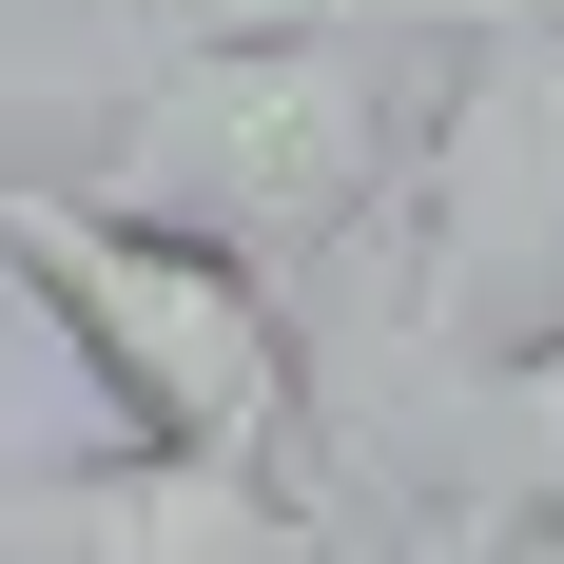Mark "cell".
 Returning a JSON list of instances; mask_svg holds the SVG:
<instances>
[{
	"mask_svg": "<svg viewBox=\"0 0 564 564\" xmlns=\"http://www.w3.org/2000/svg\"><path fill=\"white\" fill-rule=\"evenodd\" d=\"M429 487H409L390 564H525L564 545V332L487 350V370H429Z\"/></svg>",
	"mask_w": 564,
	"mask_h": 564,
	"instance_id": "5",
	"label": "cell"
},
{
	"mask_svg": "<svg viewBox=\"0 0 564 564\" xmlns=\"http://www.w3.org/2000/svg\"><path fill=\"white\" fill-rule=\"evenodd\" d=\"M0 292H40L78 390H98L117 448H175V467H253L292 487L312 467V350H292L273 273H234L156 215H98L78 175H20L0 156Z\"/></svg>",
	"mask_w": 564,
	"mask_h": 564,
	"instance_id": "2",
	"label": "cell"
},
{
	"mask_svg": "<svg viewBox=\"0 0 564 564\" xmlns=\"http://www.w3.org/2000/svg\"><path fill=\"white\" fill-rule=\"evenodd\" d=\"M564 332V40H429L409 156V350L487 370Z\"/></svg>",
	"mask_w": 564,
	"mask_h": 564,
	"instance_id": "3",
	"label": "cell"
},
{
	"mask_svg": "<svg viewBox=\"0 0 564 564\" xmlns=\"http://www.w3.org/2000/svg\"><path fill=\"white\" fill-rule=\"evenodd\" d=\"M0 564H390V545H332V507L253 487V467L98 448V467H20L0 487Z\"/></svg>",
	"mask_w": 564,
	"mask_h": 564,
	"instance_id": "4",
	"label": "cell"
},
{
	"mask_svg": "<svg viewBox=\"0 0 564 564\" xmlns=\"http://www.w3.org/2000/svg\"><path fill=\"white\" fill-rule=\"evenodd\" d=\"M137 40H195V20H332V0H117Z\"/></svg>",
	"mask_w": 564,
	"mask_h": 564,
	"instance_id": "7",
	"label": "cell"
},
{
	"mask_svg": "<svg viewBox=\"0 0 564 564\" xmlns=\"http://www.w3.org/2000/svg\"><path fill=\"white\" fill-rule=\"evenodd\" d=\"M332 20H390V40H564V0H332Z\"/></svg>",
	"mask_w": 564,
	"mask_h": 564,
	"instance_id": "6",
	"label": "cell"
},
{
	"mask_svg": "<svg viewBox=\"0 0 564 564\" xmlns=\"http://www.w3.org/2000/svg\"><path fill=\"white\" fill-rule=\"evenodd\" d=\"M409 156H429V40H390V20H195V40L117 58L78 195L195 234L234 273H312V253L409 215Z\"/></svg>",
	"mask_w": 564,
	"mask_h": 564,
	"instance_id": "1",
	"label": "cell"
}]
</instances>
